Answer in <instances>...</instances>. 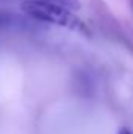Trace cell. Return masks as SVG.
I'll use <instances>...</instances> for the list:
<instances>
[{
	"label": "cell",
	"mask_w": 133,
	"mask_h": 134,
	"mask_svg": "<svg viewBox=\"0 0 133 134\" xmlns=\"http://www.w3.org/2000/svg\"><path fill=\"white\" fill-rule=\"evenodd\" d=\"M19 22V17L11 14V13H6V11H0V30L3 28H9L13 25H16Z\"/></svg>",
	"instance_id": "cell-2"
},
{
	"label": "cell",
	"mask_w": 133,
	"mask_h": 134,
	"mask_svg": "<svg viewBox=\"0 0 133 134\" xmlns=\"http://www.w3.org/2000/svg\"><path fill=\"white\" fill-rule=\"evenodd\" d=\"M119 134H132V131H130V130H127V128H122V130L119 131Z\"/></svg>",
	"instance_id": "cell-4"
},
{
	"label": "cell",
	"mask_w": 133,
	"mask_h": 134,
	"mask_svg": "<svg viewBox=\"0 0 133 134\" xmlns=\"http://www.w3.org/2000/svg\"><path fill=\"white\" fill-rule=\"evenodd\" d=\"M22 11L36 20L53 24L72 31H78L85 36H89V30L85 25V22L80 17H77L70 8L61 3H55L50 0H27L22 5Z\"/></svg>",
	"instance_id": "cell-1"
},
{
	"label": "cell",
	"mask_w": 133,
	"mask_h": 134,
	"mask_svg": "<svg viewBox=\"0 0 133 134\" xmlns=\"http://www.w3.org/2000/svg\"><path fill=\"white\" fill-rule=\"evenodd\" d=\"M132 8H133V0H132Z\"/></svg>",
	"instance_id": "cell-5"
},
{
	"label": "cell",
	"mask_w": 133,
	"mask_h": 134,
	"mask_svg": "<svg viewBox=\"0 0 133 134\" xmlns=\"http://www.w3.org/2000/svg\"><path fill=\"white\" fill-rule=\"evenodd\" d=\"M50 2H55V3H61L70 9H75V8H80V2L78 0H50Z\"/></svg>",
	"instance_id": "cell-3"
}]
</instances>
